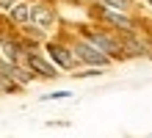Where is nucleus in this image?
I'll return each mask as SVG.
<instances>
[{"instance_id":"f257e3e1","label":"nucleus","mask_w":152,"mask_h":138,"mask_svg":"<svg viewBox=\"0 0 152 138\" xmlns=\"http://www.w3.org/2000/svg\"><path fill=\"white\" fill-rule=\"evenodd\" d=\"M75 53H77V58H80V61H86V64H97V66H105V64H108V58L102 55V50H100V47H94V44L80 42L77 47H75Z\"/></svg>"},{"instance_id":"f03ea898","label":"nucleus","mask_w":152,"mask_h":138,"mask_svg":"<svg viewBox=\"0 0 152 138\" xmlns=\"http://www.w3.org/2000/svg\"><path fill=\"white\" fill-rule=\"evenodd\" d=\"M50 58L58 64V66H64V69H72L75 66V58L69 55L66 47H61V44H50Z\"/></svg>"},{"instance_id":"7ed1b4c3","label":"nucleus","mask_w":152,"mask_h":138,"mask_svg":"<svg viewBox=\"0 0 152 138\" xmlns=\"http://www.w3.org/2000/svg\"><path fill=\"white\" fill-rule=\"evenodd\" d=\"M88 42H91L94 47H100L102 53H108V55H122L119 53V44H116L113 39H108V36H102V33H91V36H88Z\"/></svg>"},{"instance_id":"20e7f679","label":"nucleus","mask_w":152,"mask_h":138,"mask_svg":"<svg viewBox=\"0 0 152 138\" xmlns=\"http://www.w3.org/2000/svg\"><path fill=\"white\" fill-rule=\"evenodd\" d=\"M31 20L42 28H47V25H53V11L47 6H31Z\"/></svg>"},{"instance_id":"39448f33","label":"nucleus","mask_w":152,"mask_h":138,"mask_svg":"<svg viewBox=\"0 0 152 138\" xmlns=\"http://www.w3.org/2000/svg\"><path fill=\"white\" fill-rule=\"evenodd\" d=\"M102 17H105V20H108L111 25H116V28H124V31H133V22H130V20H127V17H124L122 11L116 14L113 8H105V11H102Z\"/></svg>"},{"instance_id":"423d86ee","label":"nucleus","mask_w":152,"mask_h":138,"mask_svg":"<svg viewBox=\"0 0 152 138\" xmlns=\"http://www.w3.org/2000/svg\"><path fill=\"white\" fill-rule=\"evenodd\" d=\"M28 64H31V69H36V72H39V75H44V77H56V69H53L44 58H39V55H31Z\"/></svg>"},{"instance_id":"0eeeda50","label":"nucleus","mask_w":152,"mask_h":138,"mask_svg":"<svg viewBox=\"0 0 152 138\" xmlns=\"http://www.w3.org/2000/svg\"><path fill=\"white\" fill-rule=\"evenodd\" d=\"M11 17H14L17 22H28L31 20V6L28 3H14L11 6Z\"/></svg>"},{"instance_id":"6e6552de","label":"nucleus","mask_w":152,"mask_h":138,"mask_svg":"<svg viewBox=\"0 0 152 138\" xmlns=\"http://www.w3.org/2000/svg\"><path fill=\"white\" fill-rule=\"evenodd\" d=\"M3 53H6V58L11 64H17V58H20V47L14 42H3Z\"/></svg>"},{"instance_id":"1a4fd4ad","label":"nucleus","mask_w":152,"mask_h":138,"mask_svg":"<svg viewBox=\"0 0 152 138\" xmlns=\"http://www.w3.org/2000/svg\"><path fill=\"white\" fill-rule=\"evenodd\" d=\"M127 50H133V55H147V53H149L147 44H141V42H136V39H127Z\"/></svg>"},{"instance_id":"9d476101","label":"nucleus","mask_w":152,"mask_h":138,"mask_svg":"<svg viewBox=\"0 0 152 138\" xmlns=\"http://www.w3.org/2000/svg\"><path fill=\"white\" fill-rule=\"evenodd\" d=\"M108 8H116V11H124L127 8V0H102Z\"/></svg>"},{"instance_id":"9b49d317","label":"nucleus","mask_w":152,"mask_h":138,"mask_svg":"<svg viewBox=\"0 0 152 138\" xmlns=\"http://www.w3.org/2000/svg\"><path fill=\"white\" fill-rule=\"evenodd\" d=\"M0 6H3V8H11V6H14V0H0Z\"/></svg>"},{"instance_id":"f8f14e48","label":"nucleus","mask_w":152,"mask_h":138,"mask_svg":"<svg viewBox=\"0 0 152 138\" xmlns=\"http://www.w3.org/2000/svg\"><path fill=\"white\" fill-rule=\"evenodd\" d=\"M149 3H152V0H149Z\"/></svg>"}]
</instances>
